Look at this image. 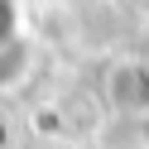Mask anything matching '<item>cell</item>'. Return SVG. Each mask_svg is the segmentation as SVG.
Returning a JSON list of instances; mask_svg holds the SVG:
<instances>
[{"instance_id": "obj_3", "label": "cell", "mask_w": 149, "mask_h": 149, "mask_svg": "<svg viewBox=\"0 0 149 149\" xmlns=\"http://www.w3.org/2000/svg\"><path fill=\"white\" fill-rule=\"evenodd\" d=\"M0 144H5V120H0Z\"/></svg>"}, {"instance_id": "obj_1", "label": "cell", "mask_w": 149, "mask_h": 149, "mask_svg": "<svg viewBox=\"0 0 149 149\" xmlns=\"http://www.w3.org/2000/svg\"><path fill=\"white\" fill-rule=\"evenodd\" d=\"M111 101L120 111H144L149 106V63L144 68H116L111 72Z\"/></svg>"}, {"instance_id": "obj_2", "label": "cell", "mask_w": 149, "mask_h": 149, "mask_svg": "<svg viewBox=\"0 0 149 149\" xmlns=\"http://www.w3.org/2000/svg\"><path fill=\"white\" fill-rule=\"evenodd\" d=\"M15 29H19V5L15 0H0V48L15 43Z\"/></svg>"}]
</instances>
